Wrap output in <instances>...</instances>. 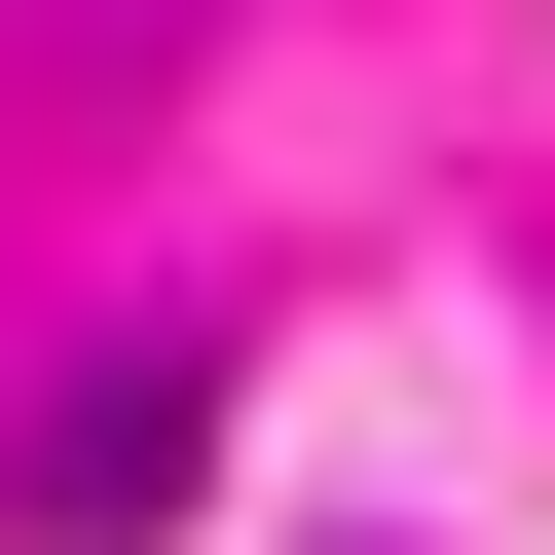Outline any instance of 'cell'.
Returning a JSON list of instances; mask_svg holds the SVG:
<instances>
[{
    "mask_svg": "<svg viewBox=\"0 0 555 555\" xmlns=\"http://www.w3.org/2000/svg\"><path fill=\"white\" fill-rule=\"evenodd\" d=\"M185 444H222L185 371H75V408H38V555H112V518H185Z\"/></svg>",
    "mask_w": 555,
    "mask_h": 555,
    "instance_id": "6da1fadb",
    "label": "cell"
}]
</instances>
